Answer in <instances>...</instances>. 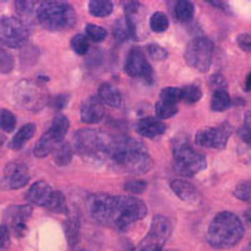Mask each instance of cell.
Wrapping results in <instances>:
<instances>
[{
    "label": "cell",
    "instance_id": "obj_1",
    "mask_svg": "<svg viewBox=\"0 0 251 251\" xmlns=\"http://www.w3.org/2000/svg\"><path fill=\"white\" fill-rule=\"evenodd\" d=\"M87 207L94 221L122 231L147 215L146 203L132 196L94 194L88 197Z\"/></svg>",
    "mask_w": 251,
    "mask_h": 251
},
{
    "label": "cell",
    "instance_id": "obj_2",
    "mask_svg": "<svg viewBox=\"0 0 251 251\" xmlns=\"http://www.w3.org/2000/svg\"><path fill=\"white\" fill-rule=\"evenodd\" d=\"M107 153L120 169L129 174H147L153 167V161L147 147L134 138L121 137L112 141L109 142Z\"/></svg>",
    "mask_w": 251,
    "mask_h": 251
},
{
    "label": "cell",
    "instance_id": "obj_3",
    "mask_svg": "<svg viewBox=\"0 0 251 251\" xmlns=\"http://www.w3.org/2000/svg\"><path fill=\"white\" fill-rule=\"evenodd\" d=\"M245 228L241 220L230 211H223L212 219L207 228L208 245L217 250H225L239 244Z\"/></svg>",
    "mask_w": 251,
    "mask_h": 251
},
{
    "label": "cell",
    "instance_id": "obj_4",
    "mask_svg": "<svg viewBox=\"0 0 251 251\" xmlns=\"http://www.w3.org/2000/svg\"><path fill=\"white\" fill-rule=\"evenodd\" d=\"M37 18L40 25L50 31L72 28L77 22L75 9L64 1H44L37 8Z\"/></svg>",
    "mask_w": 251,
    "mask_h": 251
},
{
    "label": "cell",
    "instance_id": "obj_5",
    "mask_svg": "<svg viewBox=\"0 0 251 251\" xmlns=\"http://www.w3.org/2000/svg\"><path fill=\"white\" fill-rule=\"evenodd\" d=\"M214 58V43L208 38L197 37L187 44L185 60L191 68L199 72H207Z\"/></svg>",
    "mask_w": 251,
    "mask_h": 251
},
{
    "label": "cell",
    "instance_id": "obj_6",
    "mask_svg": "<svg viewBox=\"0 0 251 251\" xmlns=\"http://www.w3.org/2000/svg\"><path fill=\"white\" fill-rule=\"evenodd\" d=\"M172 232V224L169 217L156 215L152 219L149 234L141 241L136 251H162Z\"/></svg>",
    "mask_w": 251,
    "mask_h": 251
},
{
    "label": "cell",
    "instance_id": "obj_7",
    "mask_svg": "<svg viewBox=\"0 0 251 251\" xmlns=\"http://www.w3.org/2000/svg\"><path fill=\"white\" fill-rule=\"evenodd\" d=\"M175 166L177 171L185 176H195L207 166L206 157L195 151L191 146L180 145L174 152Z\"/></svg>",
    "mask_w": 251,
    "mask_h": 251
},
{
    "label": "cell",
    "instance_id": "obj_8",
    "mask_svg": "<svg viewBox=\"0 0 251 251\" xmlns=\"http://www.w3.org/2000/svg\"><path fill=\"white\" fill-rule=\"evenodd\" d=\"M29 39L25 24L15 17H4L0 19V43L8 48H22Z\"/></svg>",
    "mask_w": 251,
    "mask_h": 251
},
{
    "label": "cell",
    "instance_id": "obj_9",
    "mask_svg": "<svg viewBox=\"0 0 251 251\" xmlns=\"http://www.w3.org/2000/svg\"><path fill=\"white\" fill-rule=\"evenodd\" d=\"M109 142L93 129H79L75 134V149L80 156L94 157L108 151Z\"/></svg>",
    "mask_w": 251,
    "mask_h": 251
},
{
    "label": "cell",
    "instance_id": "obj_10",
    "mask_svg": "<svg viewBox=\"0 0 251 251\" xmlns=\"http://www.w3.org/2000/svg\"><path fill=\"white\" fill-rule=\"evenodd\" d=\"M231 134V127L225 123L219 127H206L201 128L196 133L195 141L199 146L205 149L223 150L227 145V141Z\"/></svg>",
    "mask_w": 251,
    "mask_h": 251
},
{
    "label": "cell",
    "instance_id": "obj_11",
    "mask_svg": "<svg viewBox=\"0 0 251 251\" xmlns=\"http://www.w3.org/2000/svg\"><path fill=\"white\" fill-rule=\"evenodd\" d=\"M14 98L20 106L30 111H37L44 103V94L42 93L37 84L23 80L14 88Z\"/></svg>",
    "mask_w": 251,
    "mask_h": 251
},
{
    "label": "cell",
    "instance_id": "obj_12",
    "mask_svg": "<svg viewBox=\"0 0 251 251\" xmlns=\"http://www.w3.org/2000/svg\"><path fill=\"white\" fill-rule=\"evenodd\" d=\"M31 212H33V207L30 205H15L5 210L4 217H5L6 224L12 228L17 237L25 236L26 230H28L26 221L31 216Z\"/></svg>",
    "mask_w": 251,
    "mask_h": 251
},
{
    "label": "cell",
    "instance_id": "obj_13",
    "mask_svg": "<svg viewBox=\"0 0 251 251\" xmlns=\"http://www.w3.org/2000/svg\"><path fill=\"white\" fill-rule=\"evenodd\" d=\"M125 71L129 77L143 78L146 80H151L152 78V68L141 49H131L126 59Z\"/></svg>",
    "mask_w": 251,
    "mask_h": 251
},
{
    "label": "cell",
    "instance_id": "obj_14",
    "mask_svg": "<svg viewBox=\"0 0 251 251\" xmlns=\"http://www.w3.org/2000/svg\"><path fill=\"white\" fill-rule=\"evenodd\" d=\"M29 178L30 177H29L28 169L23 163L10 162L4 169V182L8 188L18 190L24 187L28 183Z\"/></svg>",
    "mask_w": 251,
    "mask_h": 251
},
{
    "label": "cell",
    "instance_id": "obj_15",
    "mask_svg": "<svg viewBox=\"0 0 251 251\" xmlns=\"http://www.w3.org/2000/svg\"><path fill=\"white\" fill-rule=\"evenodd\" d=\"M104 117V106L98 96H91L80 104V120L84 123H98Z\"/></svg>",
    "mask_w": 251,
    "mask_h": 251
},
{
    "label": "cell",
    "instance_id": "obj_16",
    "mask_svg": "<svg viewBox=\"0 0 251 251\" xmlns=\"http://www.w3.org/2000/svg\"><path fill=\"white\" fill-rule=\"evenodd\" d=\"M54 194V190L46 182V181H38L34 185H31L29 191L26 192V200L31 205L42 206V207H48L51 197Z\"/></svg>",
    "mask_w": 251,
    "mask_h": 251
},
{
    "label": "cell",
    "instance_id": "obj_17",
    "mask_svg": "<svg viewBox=\"0 0 251 251\" xmlns=\"http://www.w3.org/2000/svg\"><path fill=\"white\" fill-rule=\"evenodd\" d=\"M171 188L175 195L180 197L183 202L191 203V205L200 202V194L197 191V188L187 181L174 180L171 182Z\"/></svg>",
    "mask_w": 251,
    "mask_h": 251
},
{
    "label": "cell",
    "instance_id": "obj_18",
    "mask_svg": "<svg viewBox=\"0 0 251 251\" xmlns=\"http://www.w3.org/2000/svg\"><path fill=\"white\" fill-rule=\"evenodd\" d=\"M136 129L142 137L153 138L161 136L166 131V126L162 121L157 120V118L147 117L138 121Z\"/></svg>",
    "mask_w": 251,
    "mask_h": 251
},
{
    "label": "cell",
    "instance_id": "obj_19",
    "mask_svg": "<svg viewBox=\"0 0 251 251\" xmlns=\"http://www.w3.org/2000/svg\"><path fill=\"white\" fill-rule=\"evenodd\" d=\"M98 97L102 100L103 104H107L109 107L117 108L122 103L121 93L116 87H113L109 83H103L98 89Z\"/></svg>",
    "mask_w": 251,
    "mask_h": 251
},
{
    "label": "cell",
    "instance_id": "obj_20",
    "mask_svg": "<svg viewBox=\"0 0 251 251\" xmlns=\"http://www.w3.org/2000/svg\"><path fill=\"white\" fill-rule=\"evenodd\" d=\"M69 129V121L66 116L63 114H58L57 117L51 122L50 128L48 129L49 133L51 134V137L54 138L58 143L63 142L64 137H66L67 132Z\"/></svg>",
    "mask_w": 251,
    "mask_h": 251
},
{
    "label": "cell",
    "instance_id": "obj_21",
    "mask_svg": "<svg viewBox=\"0 0 251 251\" xmlns=\"http://www.w3.org/2000/svg\"><path fill=\"white\" fill-rule=\"evenodd\" d=\"M35 131H37V127H35V125H33V123H28V125L23 126V127L15 133L14 137H13L12 142H10V149L15 150V151L22 149V147L34 136Z\"/></svg>",
    "mask_w": 251,
    "mask_h": 251
},
{
    "label": "cell",
    "instance_id": "obj_22",
    "mask_svg": "<svg viewBox=\"0 0 251 251\" xmlns=\"http://www.w3.org/2000/svg\"><path fill=\"white\" fill-rule=\"evenodd\" d=\"M58 145L57 141L51 137V134L49 132L46 133L39 138L37 143L34 146V156L38 158H43V157L48 156L50 152H53V150L55 149V146Z\"/></svg>",
    "mask_w": 251,
    "mask_h": 251
},
{
    "label": "cell",
    "instance_id": "obj_23",
    "mask_svg": "<svg viewBox=\"0 0 251 251\" xmlns=\"http://www.w3.org/2000/svg\"><path fill=\"white\" fill-rule=\"evenodd\" d=\"M64 234H66L69 246L77 245L80 236V224L77 217L72 216L67 220L64 224Z\"/></svg>",
    "mask_w": 251,
    "mask_h": 251
},
{
    "label": "cell",
    "instance_id": "obj_24",
    "mask_svg": "<svg viewBox=\"0 0 251 251\" xmlns=\"http://www.w3.org/2000/svg\"><path fill=\"white\" fill-rule=\"evenodd\" d=\"M54 153V162L58 166H67L71 163L72 157H73V149L68 142H60L55 146V149L53 150Z\"/></svg>",
    "mask_w": 251,
    "mask_h": 251
},
{
    "label": "cell",
    "instance_id": "obj_25",
    "mask_svg": "<svg viewBox=\"0 0 251 251\" xmlns=\"http://www.w3.org/2000/svg\"><path fill=\"white\" fill-rule=\"evenodd\" d=\"M88 10L93 17L106 18L113 12V4L108 0H92L88 4Z\"/></svg>",
    "mask_w": 251,
    "mask_h": 251
},
{
    "label": "cell",
    "instance_id": "obj_26",
    "mask_svg": "<svg viewBox=\"0 0 251 251\" xmlns=\"http://www.w3.org/2000/svg\"><path fill=\"white\" fill-rule=\"evenodd\" d=\"M195 15V6L194 4L187 1V0H180L175 5V17L177 20H180L181 23H187L194 18Z\"/></svg>",
    "mask_w": 251,
    "mask_h": 251
},
{
    "label": "cell",
    "instance_id": "obj_27",
    "mask_svg": "<svg viewBox=\"0 0 251 251\" xmlns=\"http://www.w3.org/2000/svg\"><path fill=\"white\" fill-rule=\"evenodd\" d=\"M231 104V98L225 89H217L211 98V109L215 112H224Z\"/></svg>",
    "mask_w": 251,
    "mask_h": 251
},
{
    "label": "cell",
    "instance_id": "obj_28",
    "mask_svg": "<svg viewBox=\"0 0 251 251\" xmlns=\"http://www.w3.org/2000/svg\"><path fill=\"white\" fill-rule=\"evenodd\" d=\"M202 97V91L196 84H188V86L181 88V100H185L186 103H196Z\"/></svg>",
    "mask_w": 251,
    "mask_h": 251
},
{
    "label": "cell",
    "instance_id": "obj_29",
    "mask_svg": "<svg viewBox=\"0 0 251 251\" xmlns=\"http://www.w3.org/2000/svg\"><path fill=\"white\" fill-rule=\"evenodd\" d=\"M170 25V20L167 15L162 12H156L152 14L151 19H150V26L156 33H163L167 30Z\"/></svg>",
    "mask_w": 251,
    "mask_h": 251
},
{
    "label": "cell",
    "instance_id": "obj_30",
    "mask_svg": "<svg viewBox=\"0 0 251 251\" xmlns=\"http://www.w3.org/2000/svg\"><path fill=\"white\" fill-rule=\"evenodd\" d=\"M154 111H156L157 117L160 118V120H167V118H171L172 116H175L177 113V107L176 104H171V103L163 102V100H158L156 103Z\"/></svg>",
    "mask_w": 251,
    "mask_h": 251
},
{
    "label": "cell",
    "instance_id": "obj_31",
    "mask_svg": "<svg viewBox=\"0 0 251 251\" xmlns=\"http://www.w3.org/2000/svg\"><path fill=\"white\" fill-rule=\"evenodd\" d=\"M15 126H17V118L14 114L9 109H1L0 111V128L10 133L14 131Z\"/></svg>",
    "mask_w": 251,
    "mask_h": 251
},
{
    "label": "cell",
    "instance_id": "obj_32",
    "mask_svg": "<svg viewBox=\"0 0 251 251\" xmlns=\"http://www.w3.org/2000/svg\"><path fill=\"white\" fill-rule=\"evenodd\" d=\"M114 37L118 40H125L129 37H133V31L126 18L118 19L117 23L114 24Z\"/></svg>",
    "mask_w": 251,
    "mask_h": 251
},
{
    "label": "cell",
    "instance_id": "obj_33",
    "mask_svg": "<svg viewBox=\"0 0 251 251\" xmlns=\"http://www.w3.org/2000/svg\"><path fill=\"white\" fill-rule=\"evenodd\" d=\"M71 46L77 54L86 55L87 53H88V49H89V40L86 35L77 34L72 38Z\"/></svg>",
    "mask_w": 251,
    "mask_h": 251
},
{
    "label": "cell",
    "instance_id": "obj_34",
    "mask_svg": "<svg viewBox=\"0 0 251 251\" xmlns=\"http://www.w3.org/2000/svg\"><path fill=\"white\" fill-rule=\"evenodd\" d=\"M48 210L53 212H64L67 211V203H66V197L60 191L54 190V194L51 197L50 202L48 205Z\"/></svg>",
    "mask_w": 251,
    "mask_h": 251
},
{
    "label": "cell",
    "instance_id": "obj_35",
    "mask_svg": "<svg viewBox=\"0 0 251 251\" xmlns=\"http://www.w3.org/2000/svg\"><path fill=\"white\" fill-rule=\"evenodd\" d=\"M160 100L171 103V104H176L177 102L181 100V88H176V87L163 88L160 94Z\"/></svg>",
    "mask_w": 251,
    "mask_h": 251
},
{
    "label": "cell",
    "instance_id": "obj_36",
    "mask_svg": "<svg viewBox=\"0 0 251 251\" xmlns=\"http://www.w3.org/2000/svg\"><path fill=\"white\" fill-rule=\"evenodd\" d=\"M234 196L244 202L251 203V181H243L235 187Z\"/></svg>",
    "mask_w": 251,
    "mask_h": 251
},
{
    "label": "cell",
    "instance_id": "obj_37",
    "mask_svg": "<svg viewBox=\"0 0 251 251\" xmlns=\"http://www.w3.org/2000/svg\"><path fill=\"white\" fill-rule=\"evenodd\" d=\"M86 34L87 38L93 42H102V40L106 39L107 31L106 29L102 28L100 25H96V24H88L86 26Z\"/></svg>",
    "mask_w": 251,
    "mask_h": 251
},
{
    "label": "cell",
    "instance_id": "obj_38",
    "mask_svg": "<svg viewBox=\"0 0 251 251\" xmlns=\"http://www.w3.org/2000/svg\"><path fill=\"white\" fill-rule=\"evenodd\" d=\"M14 68V59L12 54L5 49H0V72L9 73Z\"/></svg>",
    "mask_w": 251,
    "mask_h": 251
},
{
    "label": "cell",
    "instance_id": "obj_39",
    "mask_svg": "<svg viewBox=\"0 0 251 251\" xmlns=\"http://www.w3.org/2000/svg\"><path fill=\"white\" fill-rule=\"evenodd\" d=\"M240 136L244 142L251 146V111L246 112L244 116V123L243 127L240 128Z\"/></svg>",
    "mask_w": 251,
    "mask_h": 251
},
{
    "label": "cell",
    "instance_id": "obj_40",
    "mask_svg": "<svg viewBox=\"0 0 251 251\" xmlns=\"http://www.w3.org/2000/svg\"><path fill=\"white\" fill-rule=\"evenodd\" d=\"M147 53L153 60H165L167 58V50L158 44H149L147 46Z\"/></svg>",
    "mask_w": 251,
    "mask_h": 251
},
{
    "label": "cell",
    "instance_id": "obj_41",
    "mask_svg": "<svg viewBox=\"0 0 251 251\" xmlns=\"http://www.w3.org/2000/svg\"><path fill=\"white\" fill-rule=\"evenodd\" d=\"M147 187V183L142 180H132L125 185V190L132 194H142Z\"/></svg>",
    "mask_w": 251,
    "mask_h": 251
},
{
    "label": "cell",
    "instance_id": "obj_42",
    "mask_svg": "<svg viewBox=\"0 0 251 251\" xmlns=\"http://www.w3.org/2000/svg\"><path fill=\"white\" fill-rule=\"evenodd\" d=\"M14 6L20 15H29L35 10L37 3L34 1H15Z\"/></svg>",
    "mask_w": 251,
    "mask_h": 251
},
{
    "label": "cell",
    "instance_id": "obj_43",
    "mask_svg": "<svg viewBox=\"0 0 251 251\" xmlns=\"http://www.w3.org/2000/svg\"><path fill=\"white\" fill-rule=\"evenodd\" d=\"M10 249V234L6 225H0V251H9Z\"/></svg>",
    "mask_w": 251,
    "mask_h": 251
},
{
    "label": "cell",
    "instance_id": "obj_44",
    "mask_svg": "<svg viewBox=\"0 0 251 251\" xmlns=\"http://www.w3.org/2000/svg\"><path fill=\"white\" fill-rule=\"evenodd\" d=\"M237 44L243 50L251 51V35L240 34L237 37Z\"/></svg>",
    "mask_w": 251,
    "mask_h": 251
},
{
    "label": "cell",
    "instance_id": "obj_45",
    "mask_svg": "<svg viewBox=\"0 0 251 251\" xmlns=\"http://www.w3.org/2000/svg\"><path fill=\"white\" fill-rule=\"evenodd\" d=\"M211 84L215 88V91H217V89H224L223 87L226 86L225 78L221 77V75H214L211 78Z\"/></svg>",
    "mask_w": 251,
    "mask_h": 251
},
{
    "label": "cell",
    "instance_id": "obj_46",
    "mask_svg": "<svg viewBox=\"0 0 251 251\" xmlns=\"http://www.w3.org/2000/svg\"><path fill=\"white\" fill-rule=\"evenodd\" d=\"M68 97L67 96H64V94H62V96H58V97H55L54 100V107H57L58 109H62L64 108V106H67V102H68Z\"/></svg>",
    "mask_w": 251,
    "mask_h": 251
},
{
    "label": "cell",
    "instance_id": "obj_47",
    "mask_svg": "<svg viewBox=\"0 0 251 251\" xmlns=\"http://www.w3.org/2000/svg\"><path fill=\"white\" fill-rule=\"evenodd\" d=\"M245 88L248 89V91H251V73L248 75V78H246V83H245Z\"/></svg>",
    "mask_w": 251,
    "mask_h": 251
},
{
    "label": "cell",
    "instance_id": "obj_48",
    "mask_svg": "<svg viewBox=\"0 0 251 251\" xmlns=\"http://www.w3.org/2000/svg\"><path fill=\"white\" fill-rule=\"evenodd\" d=\"M244 216H245V219L248 220L249 223L251 224V208H250V210H246L245 214H244Z\"/></svg>",
    "mask_w": 251,
    "mask_h": 251
},
{
    "label": "cell",
    "instance_id": "obj_49",
    "mask_svg": "<svg viewBox=\"0 0 251 251\" xmlns=\"http://www.w3.org/2000/svg\"><path fill=\"white\" fill-rule=\"evenodd\" d=\"M243 251H251V244H248V245L243 249Z\"/></svg>",
    "mask_w": 251,
    "mask_h": 251
},
{
    "label": "cell",
    "instance_id": "obj_50",
    "mask_svg": "<svg viewBox=\"0 0 251 251\" xmlns=\"http://www.w3.org/2000/svg\"><path fill=\"white\" fill-rule=\"evenodd\" d=\"M3 141H4V138L1 137V136H0V145H1V143H3Z\"/></svg>",
    "mask_w": 251,
    "mask_h": 251
},
{
    "label": "cell",
    "instance_id": "obj_51",
    "mask_svg": "<svg viewBox=\"0 0 251 251\" xmlns=\"http://www.w3.org/2000/svg\"><path fill=\"white\" fill-rule=\"evenodd\" d=\"M75 251H86V250H83V249H79V250H75Z\"/></svg>",
    "mask_w": 251,
    "mask_h": 251
}]
</instances>
